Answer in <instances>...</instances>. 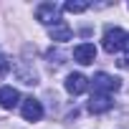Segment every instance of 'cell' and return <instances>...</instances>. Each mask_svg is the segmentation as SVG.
<instances>
[{"label":"cell","mask_w":129,"mask_h":129,"mask_svg":"<svg viewBox=\"0 0 129 129\" xmlns=\"http://www.w3.org/2000/svg\"><path fill=\"white\" fill-rule=\"evenodd\" d=\"M126 33L121 30V28H109L106 33H104V51L106 53H116V51H121L124 46H126Z\"/></svg>","instance_id":"cell-1"},{"label":"cell","mask_w":129,"mask_h":129,"mask_svg":"<svg viewBox=\"0 0 129 129\" xmlns=\"http://www.w3.org/2000/svg\"><path fill=\"white\" fill-rule=\"evenodd\" d=\"M91 84H94V94H109V91H116L121 84H119V79H114V76H109V74H104V71H99V74H94V79H89Z\"/></svg>","instance_id":"cell-2"},{"label":"cell","mask_w":129,"mask_h":129,"mask_svg":"<svg viewBox=\"0 0 129 129\" xmlns=\"http://www.w3.org/2000/svg\"><path fill=\"white\" fill-rule=\"evenodd\" d=\"M15 76H18V81L25 84V86H36V84H38V74H36V69L30 66L28 61H18V63H15Z\"/></svg>","instance_id":"cell-3"},{"label":"cell","mask_w":129,"mask_h":129,"mask_svg":"<svg viewBox=\"0 0 129 129\" xmlns=\"http://www.w3.org/2000/svg\"><path fill=\"white\" fill-rule=\"evenodd\" d=\"M96 58V46L94 43H79L74 48V61H79L81 66H89V63H94Z\"/></svg>","instance_id":"cell-4"},{"label":"cell","mask_w":129,"mask_h":129,"mask_svg":"<svg viewBox=\"0 0 129 129\" xmlns=\"http://www.w3.org/2000/svg\"><path fill=\"white\" fill-rule=\"evenodd\" d=\"M36 18L41 20V23H58V5L56 3H41L38 8H36Z\"/></svg>","instance_id":"cell-5"},{"label":"cell","mask_w":129,"mask_h":129,"mask_svg":"<svg viewBox=\"0 0 129 129\" xmlns=\"http://www.w3.org/2000/svg\"><path fill=\"white\" fill-rule=\"evenodd\" d=\"M86 89H89V79H86L84 74H69V76H66V91H69V94L79 96V94H84Z\"/></svg>","instance_id":"cell-6"},{"label":"cell","mask_w":129,"mask_h":129,"mask_svg":"<svg viewBox=\"0 0 129 129\" xmlns=\"http://www.w3.org/2000/svg\"><path fill=\"white\" fill-rule=\"evenodd\" d=\"M114 106V101L109 99V94H94L91 99H89V111L91 114H104V111H109Z\"/></svg>","instance_id":"cell-7"},{"label":"cell","mask_w":129,"mask_h":129,"mask_svg":"<svg viewBox=\"0 0 129 129\" xmlns=\"http://www.w3.org/2000/svg\"><path fill=\"white\" fill-rule=\"evenodd\" d=\"M23 116H25L28 121H38V119L43 116V106H41V101H36L33 96L23 99Z\"/></svg>","instance_id":"cell-8"},{"label":"cell","mask_w":129,"mask_h":129,"mask_svg":"<svg viewBox=\"0 0 129 129\" xmlns=\"http://www.w3.org/2000/svg\"><path fill=\"white\" fill-rule=\"evenodd\" d=\"M48 36H51V41H56V43H66V41H71V25L63 23V20H58L56 25L48 28Z\"/></svg>","instance_id":"cell-9"},{"label":"cell","mask_w":129,"mask_h":129,"mask_svg":"<svg viewBox=\"0 0 129 129\" xmlns=\"http://www.w3.org/2000/svg\"><path fill=\"white\" fill-rule=\"evenodd\" d=\"M18 99H20V94H18L13 86L0 89V106H3V109H13V106L18 104Z\"/></svg>","instance_id":"cell-10"},{"label":"cell","mask_w":129,"mask_h":129,"mask_svg":"<svg viewBox=\"0 0 129 129\" xmlns=\"http://www.w3.org/2000/svg\"><path fill=\"white\" fill-rule=\"evenodd\" d=\"M89 8H91L89 3H74V0H69V3L63 5L66 13H84V10H89Z\"/></svg>","instance_id":"cell-11"},{"label":"cell","mask_w":129,"mask_h":129,"mask_svg":"<svg viewBox=\"0 0 129 129\" xmlns=\"http://www.w3.org/2000/svg\"><path fill=\"white\" fill-rule=\"evenodd\" d=\"M8 71H10V61L5 56H0V76H5Z\"/></svg>","instance_id":"cell-12"},{"label":"cell","mask_w":129,"mask_h":129,"mask_svg":"<svg viewBox=\"0 0 129 129\" xmlns=\"http://www.w3.org/2000/svg\"><path fill=\"white\" fill-rule=\"evenodd\" d=\"M124 48H126V53H129V38H126V46H124ZM116 63H119L121 69H129V56H126V58H119Z\"/></svg>","instance_id":"cell-13"}]
</instances>
